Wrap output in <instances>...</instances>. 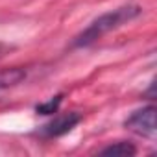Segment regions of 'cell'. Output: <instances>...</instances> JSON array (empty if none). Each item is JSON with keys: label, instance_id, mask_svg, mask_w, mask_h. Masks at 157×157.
<instances>
[{"label": "cell", "instance_id": "cell-3", "mask_svg": "<svg viewBox=\"0 0 157 157\" xmlns=\"http://www.w3.org/2000/svg\"><path fill=\"white\" fill-rule=\"evenodd\" d=\"M82 115L80 113H65V115H57L54 117L48 124H44L41 128V135L43 137H48V139H54V137H61L68 131H72L78 124L82 122Z\"/></svg>", "mask_w": 157, "mask_h": 157}, {"label": "cell", "instance_id": "cell-4", "mask_svg": "<svg viewBox=\"0 0 157 157\" xmlns=\"http://www.w3.org/2000/svg\"><path fill=\"white\" fill-rule=\"evenodd\" d=\"M26 80V70L21 67H11V68H2L0 70V94L17 87Z\"/></svg>", "mask_w": 157, "mask_h": 157}, {"label": "cell", "instance_id": "cell-7", "mask_svg": "<svg viewBox=\"0 0 157 157\" xmlns=\"http://www.w3.org/2000/svg\"><path fill=\"white\" fill-rule=\"evenodd\" d=\"M15 50V46H11V44H8V43H4V41H0V59L2 57H6L10 52H13Z\"/></svg>", "mask_w": 157, "mask_h": 157}, {"label": "cell", "instance_id": "cell-5", "mask_svg": "<svg viewBox=\"0 0 157 157\" xmlns=\"http://www.w3.org/2000/svg\"><path fill=\"white\" fill-rule=\"evenodd\" d=\"M102 155H118V157H131L137 153V148L131 144V142H126V140H120V142H115V144H109L105 148L100 150Z\"/></svg>", "mask_w": 157, "mask_h": 157}, {"label": "cell", "instance_id": "cell-1", "mask_svg": "<svg viewBox=\"0 0 157 157\" xmlns=\"http://www.w3.org/2000/svg\"><path fill=\"white\" fill-rule=\"evenodd\" d=\"M140 15H142V8L137 4H128V6H120L117 10H111V11L100 15L98 19H94L80 35H76L72 46L74 48H85V46L100 41L104 35L122 28L124 24H129L131 21H135Z\"/></svg>", "mask_w": 157, "mask_h": 157}, {"label": "cell", "instance_id": "cell-2", "mask_svg": "<svg viewBox=\"0 0 157 157\" xmlns=\"http://www.w3.org/2000/svg\"><path fill=\"white\" fill-rule=\"evenodd\" d=\"M126 129H129L131 133L139 135V137H146V139H155L157 128H155V107L153 105H146L142 109L133 111L126 122H124Z\"/></svg>", "mask_w": 157, "mask_h": 157}, {"label": "cell", "instance_id": "cell-6", "mask_svg": "<svg viewBox=\"0 0 157 157\" xmlns=\"http://www.w3.org/2000/svg\"><path fill=\"white\" fill-rule=\"evenodd\" d=\"M61 100H63V94L52 96V98L46 100L44 104H39V105L35 107V111H37L39 115H54V113H57V109H59V105H61Z\"/></svg>", "mask_w": 157, "mask_h": 157}]
</instances>
